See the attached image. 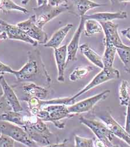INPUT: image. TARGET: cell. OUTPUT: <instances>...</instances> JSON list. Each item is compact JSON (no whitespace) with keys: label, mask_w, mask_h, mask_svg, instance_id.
<instances>
[{"label":"cell","mask_w":130,"mask_h":147,"mask_svg":"<svg viewBox=\"0 0 130 147\" xmlns=\"http://www.w3.org/2000/svg\"><path fill=\"white\" fill-rule=\"evenodd\" d=\"M14 75L19 82H35L42 80L44 84L49 86L51 79L48 74L41 58L40 53L37 51L28 52V61Z\"/></svg>","instance_id":"6da1fadb"},{"label":"cell","mask_w":130,"mask_h":147,"mask_svg":"<svg viewBox=\"0 0 130 147\" xmlns=\"http://www.w3.org/2000/svg\"><path fill=\"white\" fill-rule=\"evenodd\" d=\"M42 108L37 115L44 121L52 123L56 127L62 129L65 127V123L61 121L64 119L72 117L74 114H71L67 106L65 104H50Z\"/></svg>","instance_id":"7a4b0ae2"},{"label":"cell","mask_w":130,"mask_h":147,"mask_svg":"<svg viewBox=\"0 0 130 147\" xmlns=\"http://www.w3.org/2000/svg\"><path fill=\"white\" fill-rule=\"evenodd\" d=\"M80 123L89 127L95 134L97 139L101 140L105 145V147H112L114 146L112 143L114 135L102 121L95 119H91L80 116L79 117Z\"/></svg>","instance_id":"3957f363"},{"label":"cell","mask_w":130,"mask_h":147,"mask_svg":"<svg viewBox=\"0 0 130 147\" xmlns=\"http://www.w3.org/2000/svg\"><path fill=\"white\" fill-rule=\"evenodd\" d=\"M120 77L119 71L115 69L114 67L111 68H103L99 74H98L91 81L87 84V86L82 89L78 93L71 97H68V105L71 103L74 102L77 98L83 95L85 92L91 90V89L97 87L100 84H103L107 81L118 79Z\"/></svg>","instance_id":"277c9868"},{"label":"cell","mask_w":130,"mask_h":147,"mask_svg":"<svg viewBox=\"0 0 130 147\" xmlns=\"http://www.w3.org/2000/svg\"><path fill=\"white\" fill-rule=\"evenodd\" d=\"M0 134L7 135L15 141L28 147H36L35 143L27 134L25 130L21 127L9 121L1 120Z\"/></svg>","instance_id":"5b68a950"},{"label":"cell","mask_w":130,"mask_h":147,"mask_svg":"<svg viewBox=\"0 0 130 147\" xmlns=\"http://www.w3.org/2000/svg\"><path fill=\"white\" fill-rule=\"evenodd\" d=\"M17 25L30 38L39 44L44 45L48 40L47 34L36 24L35 14L31 15L26 20L20 22Z\"/></svg>","instance_id":"8992f818"},{"label":"cell","mask_w":130,"mask_h":147,"mask_svg":"<svg viewBox=\"0 0 130 147\" xmlns=\"http://www.w3.org/2000/svg\"><path fill=\"white\" fill-rule=\"evenodd\" d=\"M68 9L69 6L68 5L56 7L47 5L44 6L37 7L32 9L37 13H39V15H36V24L42 29L47 23L53 20L62 12L68 10Z\"/></svg>","instance_id":"52a82bcc"},{"label":"cell","mask_w":130,"mask_h":147,"mask_svg":"<svg viewBox=\"0 0 130 147\" xmlns=\"http://www.w3.org/2000/svg\"><path fill=\"white\" fill-rule=\"evenodd\" d=\"M110 93L109 90L91 96L77 103L67 106L68 110L71 114H82L91 111L98 102L105 100Z\"/></svg>","instance_id":"ba28073f"},{"label":"cell","mask_w":130,"mask_h":147,"mask_svg":"<svg viewBox=\"0 0 130 147\" xmlns=\"http://www.w3.org/2000/svg\"><path fill=\"white\" fill-rule=\"evenodd\" d=\"M0 30L5 32L9 39L27 42L33 47L38 44L37 42L30 38L17 25H12L0 19Z\"/></svg>","instance_id":"9c48e42d"},{"label":"cell","mask_w":130,"mask_h":147,"mask_svg":"<svg viewBox=\"0 0 130 147\" xmlns=\"http://www.w3.org/2000/svg\"><path fill=\"white\" fill-rule=\"evenodd\" d=\"M98 117L108 127L114 136L123 140L130 146V133L117 122L109 113L102 112Z\"/></svg>","instance_id":"30bf717a"},{"label":"cell","mask_w":130,"mask_h":147,"mask_svg":"<svg viewBox=\"0 0 130 147\" xmlns=\"http://www.w3.org/2000/svg\"><path fill=\"white\" fill-rule=\"evenodd\" d=\"M102 26L105 34V39L108 40L117 48H126L129 46L126 45L122 42L118 32L117 24L112 21L100 22Z\"/></svg>","instance_id":"8fae6325"},{"label":"cell","mask_w":130,"mask_h":147,"mask_svg":"<svg viewBox=\"0 0 130 147\" xmlns=\"http://www.w3.org/2000/svg\"><path fill=\"white\" fill-rule=\"evenodd\" d=\"M0 86L3 91L2 96L11 107L12 110L22 113L23 109L17 96L2 75L0 76Z\"/></svg>","instance_id":"7c38bea8"},{"label":"cell","mask_w":130,"mask_h":147,"mask_svg":"<svg viewBox=\"0 0 130 147\" xmlns=\"http://www.w3.org/2000/svg\"><path fill=\"white\" fill-rule=\"evenodd\" d=\"M84 16L80 17V21L79 22L77 29L75 32L72 38L71 39L70 42L68 44L67 48V63L70 61H74L77 60L76 55L79 49V42L81 34L84 30V23L85 21Z\"/></svg>","instance_id":"4fadbf2b"},{"label":"cell","mask_w":130,"mask_h":147,"mask_svg":"<svg viewBox=\"0 0 130 147\" xmlns=\"http://www.w3.org/2000/svg\"><path fill=\"white\" fill-rule=\"evenodd\" d=\"M67 45H65L54 49V58L58 71L57 80L60 82L65 81V69L67 64Z\"/></svg>","instance_id":"5bb4252c"},{"label":"cell","mask_w":130,"mask_h":147,"mask_svg":"<svg viewBox=\"0 0 130 147\" xmlns=\"http://www.w3.org/2000/svg\"><path fill=\"white\" fill-rule=\"evenodd\" d=\"M85 19H94L99 22L112 21L114 20L126 19L128 17L127 12L125 11H119L117 12H99L90 15H85Z\"/></svg>","instance_id":"9a60e30c"},{"label":"cell","mask_w":130,"mask_h":147,"mask_svg":"<svg viewBox=\"0 0 130 147\" xmlns=\"http://www.w3.org/2000/svg\"><path fill=\"white\" fill-rule=\"evenodd\" d=\"M74 10L71 11L74 14L80 17L86 15L88 11L100 6H106L105 4H100L91 0H72Z\"/></svg>","instance_id":"2e32d148"},{"label":"cell","mask_w":130,"mask_h":147,"mask_svg":"<svg viewBox=\"0 0 130 147\" xmlns=\"http://www.w3.org/2000/svg\"><path fill=\"white\" fill-rule=\"evenodd\" d=\"M72 27L73 25L72 24H68L59 29L52 35L51 39L44 44L43 47L52 48L54 49L59 48L65 39V37Z\"/></svg>","instance_id":"e0dca14e"},{"label":"cell","mask_w":130,"mask_h":147,"mask_svg":"<svg viewBox=\"0 0 130 147\" xmlns=\"http://www.w3.org/2000/svg\"><path fill=\"white\" fill-rule=\"evenodd\" d=\"M22 90L26 96L35 97L41 100H44L48 95V91L45 88L34 83L28 82L23 84Z\"/></svg>","instance_id":"ac0fdd59"},{"label":"cell","mask_w":130,"mask_h":147,"mask_svg":"<svg viewBox=\"0 0 130 147\" xmlns=\"http://www.w3.org/2000/svg\"><path fill=\"white\" fill-rule=\"evenodd\" d=\"M81 52L94 65L102 69L104 68L102 58L93 51L87 44H83L79 47Z\"/></svg>","instance_id":"d6986e66"},{"label":"cell","mask_w":130,"mask_h":147,"mask_svg":"<svg viewBox=\"0 0 130 147\" xmlns=\"http://www.w3.org/2000/svg\"><path fill=\"white\" fill-rule=\"evenodd\" d=\"M104 43L105 51L102 57L104 68H111L113 67V63L117 53V48L105 39Z\"/></svg>","instance_id":"ffe728a7"},{"label":"cell","mask_w":130,"mask_h":147,"mask_svg":"<svg viewBox=\"0 0 130 147\" xmlns=\"http://www.w3.org/2000/svg\"><path fill=\"white\" fill-rule=\"evenodd\" d=\"M25 115L20 112H16L13 110H7L0 114V120L9 121L17 125L22 127L25 125Z\"/></svg>","instance_id":"44dd1931"},{"label":"cell","mask_w":130,"mask_h":147,"mask_svg":"<svg viewBox=\"0 0 130 147\" xmlns=\"http://www.w3.org/2000/svg\"><path fill=\"white\" fill-rule=\"evenodd\" d=\"M84 29L85 34L87 37L100 33L103 30L101 24L94 19L85 20Z\"/></svg>","instance_id":"7402d4cb"},{"label":"cell","mask_w":130,"mask_h":147,"mask_svg":"<svg viewBox=\"0 0 130 147\" xmlns=\"http://www.w3.org/2000/svg\"><path fill=\"white\" fill-rule=\"evenodd\" d=\"M119 100L121 106H127L130 101L129 83L127 80H123L119 87Z\"/></svg>","instance_id":"603a6c76"},{"label":"cell","mask_w":130,"mask_h":147,"mask_svg":"<svg viewBox=\"0 0 130 147\" xmlns=\"http://www.w3.org/2000/svg\"><path fill=\"white\" fill-rule=\"evenodd\" d=\"M0 10L3 13H7L11 11H18L26 14L28 13V10L15 3L12 0H1Z\"/></svg>","instance_id":"cb8c5ba5"},{"label":"cell","mask_w":130,"mask_h":147,"mask_svg":"<svg viewBox=\"0 0 130 147\" xmlns=\"http://www.w3.org/2000/svg\"><path fill=\"white\" fill-rule=\"evenodd\" d=\"M23 100L28 103L29 111L32 115H37L38 113L42 109L41 100L37 97L26 96Z\"/></svg>","instance_id":"d4e9b609"},{"label":"cell","mask_w":130,"mask_h":147,"mask_svg":"<svg viewBox=\"0 0 130 147\" xmlns=\"http://www.w3.org/2000/svg\"><path fill=\"white\" fill-rule=\"evenodd\" d=\"M117 53L124 65L126 73L130 74V47L126 48H117Z\"/></svg>","instance_id":"484cf974"},{"label":"cell","mask_w":130,"mask_h":147,"mask_svg":"<svg viewBox=\"0 0 130 147\" xmlns=\"http://www.w3.org/2000/svg\"><path fill=\"white\" fill-rule=\"evenodd\" d=\"M91 71H93V68L91 66L78 67L70 74L69 77L70 80L74 82L80 80L87 76Z\"/></svg>","instance_id":"4316f807"},{"label":"cell","mask_w":130,"mask_h":147,"mask_svg":"<svg viewBox=\"0 0 130 147\" xmlns=\"http://www.w3.org/2000/svg\"><path fill=\"white\" fill-rule=\"evenodd\" d=\"M75 146L76 147H94V140L75 136Z\"/></svg>","instance_id":"83f0119b"},{"label":"cell","mask_w":130,"mask_h":147,"mask_svg":"<svg viewBox=\"0 0 130 147\" xmlns=\"http://www.w3.org/2000/svg\"><path fill=\"white\" fill-rule=\"evenodd\" d=\"M15 140L7 135L0 134V147H13Z\"/></svg>","instance_id":"f1b7e54d"},{"label":"cell","mask_w":130,"mask_h":147,"mask_svg":"<svg viewBox=\"0 0 130 147\" xmlns=\"http://www.w3.org/2000/svg\"><path fill=\"white\" fill-rule=\"evenodd\" d=\"M69 0H48V5L52 7H59L67 5Z\"/></svg>","instance_id":"f546056e"},{"label":"cell","mask_w":130,"mask_h":147,"mask_svg":"<svg viewBox=\"0 0 130 147\" xmlns=\"http://www.w3.org/2000/svg\"><path fill=\"white\" fill-rule=\"evenodd\" d=\"M12 109L8 104L3 96L0 97V112L2 113L7 110H11Z\"/></svg>","instance_id":"4dcf8cb0"},{"label":"cell","mask_w":130,"mask_h":147,"mask_svg":"<svg viewBox=\"0 0 130 147\" xmlns=\"http://www.w3.org/2000/svg\"><path fill=\"white\" fill-rule=\"evenodd\" d=\"M16 71L13 70L11 67L0 61V74H15Z\"/></svg>","instance_id":"1f68e13d"},{"label":"cell","mask_w":130,"mask_h":147,"mask_svg":"<svg viewBox=\"0 0 130 147\" xmlns=\"http://www.w3.org/2000/svg\"><path fill=\"white\" fill-rule=\"evenodd\" d=\"M127 115L126 119V125H125V129L126 130L130 133V101L129 105L127 106Z\"/></svg>","instance_id":"d6a6232c"},{"label":"cell","mask_w":130,"mask_h":147,"mask_svg":"<svg viewBox=\"0 0 130 147\" xmlns=\"http://www.w3.org/2000/svg\"><path fill=\"white\" fill-rule=\"evenodd\" d=\"M121 32L123 36H124L125 37H126L130 40V27L127 29H124L121 30Z\"/></svg>","instance_id":"836d02e7"},{"label":"cell","mask_w":130,"mask_h":147,"mask_svg":"<svg viewBox=\"0 0 130 147\" xmlns=\"http://www.w3.org/2000/svg\"><path fill=\"white\" fill-rule=\"evenodd\" d=\"M48 0H37V7H42L48 5Z\"/></svg>","instance_id":"e575fe53"},{"label":"cell","mask_w":130,"mask_h":147,"mask_svg":"<svg viewBox=\"0 0 130 147\" xmlns=\"http://www.w3.org/2000/svg\"><path fill=\"white\" fill-rule=\"evenodd\" d=\"M8 39L7 34L5 32H0V42Z\"/></svg>","instance_id":"d590c367"},{"label":"cell","mask_w":130,"mask_h":147,"mask_svg":"<svg viewBox=\"0 0 130 147\" xmlns=\"http://www.w3.org/2000/svg\"><path fill=\"white\" fill-rule=\"evenodd\" d=\"M94 147H105L104 144L98 139L94 140Z\"/></svg>","instance_id":"8d00e7d4"},{"label":"cell","mask_w":130,"mask_h":147,"mask_svg":"<svg viewBox=\"0 0 130 147\" xmlns=\"http://www.w3.org/2000/svg\"><path fill=\"white\" fill-rule=\"evenodd\" d=\"M30 1V0H22V3L23 5H26Z\"/></svg>","instance_id":"74e56055"},{"label":"cell","mask_w":130,"mask_h":147,"mask_svg":"<svg viewBox=\"0 0 130 147\" xmlns=\"http://www.w3.org/2000/svg\"><path fill=\"white\" fill-rule=\"evenodd\" d=\"M120 2H130V0H118Z\"/></svg>","instance_id":"f35d334b"},{"label":"cell","mask_w":130,"mask_h":147,"mask_svg":"<svg viewBox=\"0 0 130 147\" xmlns=\"http://www.w3.org/2000/svg\"><path fill=\"white\" fill-rule=\"evenodd\" d=\"M114 1H115V0H110V2H111L112 4H113V3H114Z\"/></svg>","instance_id":"ab89813d"},{"label":"cell","mask_w":130,"mask_h":147,"mask_svg":"<svg viewBox=\"0 0 130 147\" xmlns=\"http://www.w3.org/2000/svg\"><path fill=\"white\" fill-rule=\"evenodd\" d=\"M1 0H0V5H1Z\"/></svg>","instance_id":"60d3db41"}]
</instances>
